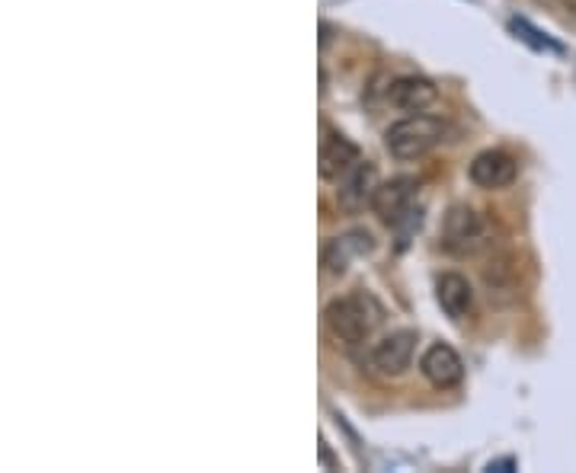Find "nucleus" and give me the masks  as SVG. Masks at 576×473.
<instances>
[{
	"mask_svg": "<svg viewBox=\"0 0 576 473\" xmlns=\"http://www.w3.org/2000/svg\"><path fill=\"white\" fill-rule=\"evenodd\" d=\"M382 317V304L362 289L334 297L324 311V324L330 329V336L346 342V346H362L365 339H372V333L379 329Z\"/></svg>",
	"mask_w": 576,
	"mask_h": 473,
	"instance_id": "obj_1",
	"label": "nucleus"
},
{
	"mask_svg": "<svg viewBox=\"0 0 576 473\" xmlns=\"http://www.w3.org/2000/svg\"><path fill=\"white\" fill-rule=\"evenodd\" d=\"M445 138V122L426 112H410L387 125L384 132V147L394 160H420L436 145Z\"/></svg>",
	"mask_w": 576,
	"mask_h": 473,
	"instance_id": "obj_2",
	"label": "nucleus"
},
{
	"mask_svg": "<svg viewBox=\"0 0 576 473\" xmlns=\"http://www.w3.org/2000/svg\"><path fill=\"white\" fill-rule=\"evenodd\" d=\"M442 250L452 256H474L487 244V221L471 205H452L439 227Z\"/></svg>",
	"mask_w": 576,
	"mask_h": 473,
	"instance_id": "obj_3",
	"label": "nucleus"
},
{
	"mask_svg": "<svg viewBox=\"0 0 576 473\" xmlns=\"http://www.w3.org/2000/svg\"><path fill=\"white\" fill-rule=\"evenodd\" d=\"M417 329H394L372 346V364L384 378H400L417 359Z\"/></svg>",
	"mask_w": 576,
	"mask_h": 473,
	"instance_id": "obj_4",
	"label": "nucleus"
},
{
	"mask_svg": "<svg viewBox=\"0 0 576 473\" xmlns=\"http://www.w3.org/2000/svg\"><path fill=\"white\" fill-rule=\"evenodd\" d=\"M519 177V164L512 154L499 150V147H490V150H481L471 167H467V180L474 182L477 189H506L512 185Z\"/></svg>",
	"mask_w": 576,
	"mask_h": 473,
	"instance_id": "obj_5",
	"label": "nucleus"
},
{
	"mask_svg": "<svg viewBox=\"0 0 576 473\" xmlns=\"http://www.w3.org/2000/svg\"><path fill=\"white\" fill-rule=\"evenodd\" d=\"M417 189H420V182L414 180V177H394V180L382 182V185L375 189L372 212H375L384 224H400V218H407L410 209H414Z\"/></svg>",
	"mask_w": 576,
	"mask_h": 473,
	"instance_id": "obj_6",
	"label": "nucleus"
},
{
	"mask_svg": "<svg viewBox=\"0 0 576 473\" xmlns=\"http://www.w3.org/2000/svg\"><path fill=\"white\" fill-rule=\"evenodd\" d=\"M420 374L436 391H452L464 381V362L449 342H432L420 359Z\"/></svg>",
	"mask_w": 576,
	"mask_h": 473,
	"instance_id": "obj_7",
	"label": "nucleus"
},
{
	"mask_svg": "<svg viewBox=\"0 0 576 473\" xmlns=\"http://www.w3.org/2000/svg\"><path fill=\"white\" fill-rule=\"evenodd\" d=\"M436 100H439V87L429 77H420V74L397 77L387 87V103L400 112H426Z\"/></svg>",
	"mask_w": 576,
	"mask_h": 473,
	"instance_id": "obj_8",
	"label": "nucleus"
},
{
	"mask_svg": "<svg viewBox=\"0 0 576 473\" xmlns=\"http://www.w3.org/2000/svg\"><path fill=\"white\" fill-rule=\"evenodd\" d=\"M379 185H382V182H379V170H375V164H369V160L355 164V167L346 173L343 180H340V192H337L340 209L349 212V215L362 212L365 205H372V199H375V189H379Z\"/></svg>",
	"mask_w": 576,
	"mask_h": 473,
	"instance_id": "obj_9",
	"label": "nucleus"
},
{
	"mask_svg": "<svg viewBox=\"0 0 576 473\" xmlns=\"http://www.w3.org/2000/svg\"><path fill=\"white\" fill-rule=\"evenodd\" d=\"M436 297L452 320H467L474 314V289L461 272H442L436 279Z\"/></svg>",
	"mask_w": 576,
	"mask_h": 473,
	"instance_id": "obj_10",
	"label": "nucleus"
},
{
	"mask_svg": "<svg viewBox=\"0 0 576 473\" xmlns=\"http://www.w3.org/2000/svg\"><path fill=\"white\" fill-rule=\"evenodd\" d=\"M372 250H375V240H372L369 230H349L343 237H334L324 247V266H327L330 275H343L355 256H365Z\"/></svg>",
	"mask_w": 576,
	"mask_h": 473,
	"instance_id": "obj_11",
	"label": "nucleus"
},
{
	"mask_svg": "<svg viewBox=\"0 0 576 473\" xmlns=\"http://www.w3.org/2000/svg\"><path fill=\"white\" fill-rule=\"evenodd\" d=\"M362 164V150L352 145L343 135H330L320 145V177L330 182H340L355 167Z\"/></svg>",
	"mask_w": 576,
	"mask_h": 473,
	"instance_id": "obj_12",
	"label": "nucleus"
}]
</instances>
